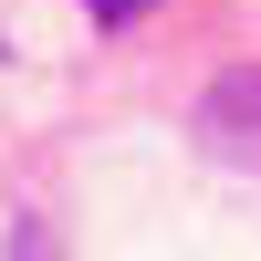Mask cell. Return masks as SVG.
<instances>
[{"instance_id":"cell-3","label":"cell","mask_w":261,"mask_h":261,"mask_svg":"<svg viewBox=\"0 0 261 261\" xmlns=\"http://www.w3.org/2000/svg\"><path fill=\"white\" fill-rule=\"evenodd\" d=\"M84 11H94V21H146L157 0H84Z\"/></svg>"},{"instance_id":"cell-2","label":"cell","mask_w":261,"mask_h":261,"mask_svg":"<svg viewBox=\"0 0 261 261\" xmlns=\"http://www.w3.org/2000/svg\"><path fill=\"white\" fill-rule=\"evenodd\" d=\"M0 261H63V230L42 220V209H21V220H11V241H0Z\"/></svg>"},{"instance_id":"cell-1","label":"cell","mask_w":261,"mask_h":261,"mask_svg":"<svg viewBox=\"0 0 261 261\" xmlns=\"http://www.w3.org/2000/svg\"><path fill=\"white\" fill-rule=\"evenodd\" d=\"M199 146H209L220 167H251V178H261V63L209 73V94H199Z\"/></svg>"}]
</instances>
